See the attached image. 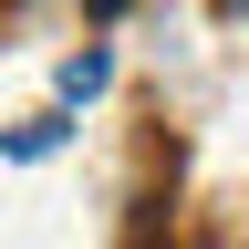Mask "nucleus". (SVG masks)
Listing matches in <instances>:
<instances>
[{
    "mask_svg": "<svg viewBox=\"0 0 249 249\" xmlns=\"http://www.w3.org/2000/svg\"><path fill=\"white\" fill-rule=\"evenodd\" d=\"M83 11H93V21H124V11H135V0H83Z\"/></svg>",
    "mask_w": 249,
    "mask_h": 249,
    "instance_id": "2",
    "label": "nucleus"
},
{
    "mask_svg": "<svg viewBox=\"0 0 249 249\" xmlns=\"http://www.w3.org/2000/svg\"><path fill=\"white\" fill-rule=\"evenodd\" d=\"M104 73H114V62H104V52H83V62H62V93H104Z\"/></svg>",
    "mask_w": 249,
    "mask_h": 249,
    "instance_id": "1",
    "label": "nucleus"
}]
</instances>
